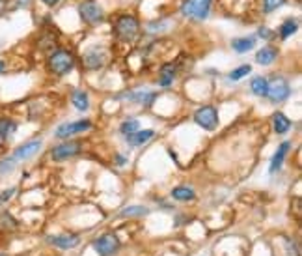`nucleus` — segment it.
Listing matches in <instances>:
<instances>
[{
    "label": "nucleus",
    "instance_id": "29",
    "mask_svg": "<svg viewBox=\"0 0 302 256\" xmlns=\"http://www.w3.org/2000/svg\"><path fill=\"white\" fill-rule=\"evenodd\" d=\"M168 22L166 21H153L147 22V32L149 34H159V32H166Z\"/></svg>",
    "mask_w": 302,
    "mask_h": 256
},
{
    "label": "nucleus",
    "instance_id": "7",
    "mask_svg": "<svg viewBox=\"0 0 302 256\" xmlns=\"http://www.w3.org/2000/svg\"><path fill=\"white\" fill-rule=\"evenodd\" d=\"M43 146V141L41 138H32V141H27L19 144V146L13 150L11 153V159L15 161V163H21V161H28V159H32L36 153L41 150Z\"/></svg>",
    "mask_w": 302,
    "mask_h": 256
},
{
    "label": "nucleus",
    "instance_id": "31",
    "mask_svg": "<svg viewBox=\"0 0 302 256\" xmlns=\"http://www.w3.org/2000/svg\"><path fill=\"white\" fill-rule=\"evenodd\" d=\"M284 4H286V0H263V11L265 13H270V11L278 10Z\"/></svg>",
    "mask_w": 302,
    "mask_h": 256
},
{
    "label": "nucleus",
    "instance_id": "13",
    "mask_svg": "<svg viewBox=\"0 0 302 256\" xmlns=\"http://www.w3.org/2000/svg\"><path fill=\"white\" fill-rule=\"evenodd\" d=\"M278 55H280L278 47L267 45V47H261V49L256 53V62H258L259 65H270L278 58Z\"/></svg>",
    "mask_w": 302,
    "mask_h": 256
},
{
    "label": "nucleus",
    "instance_id": "2",
    "mask_svg": "<svg viewBox=\"0 0 302 256\" xmlns=\"http://www.w3.org/2000/svg\"><path fill=\"white\" fill-rule=\"evenodd\" d=\"M77 64V58L71 51L65 49H56L54 53H51V56L47 58V69L51 75L54 77H64L67 75Z\"/></svg>",
    "mask_w": 302,
    "mask_h": 256
},
{
    "label": "nucleus",
    "instance_id": "24",
    "mask_svg": "<svg viewBox=\"0 0 302 256\" xmlns=\"http://www.w3.org/2000/svg\"><path fill=\"white\" fill-rule=\"evenodd\" d=\"M172 198L178 202H189V200H194L196 193H194V189H190V187H187V185H179L172 189Z\"/></svg>",
    "mask_w": 302,
    "mask_h": 256
},
{
    "label": "nucleus",
    "instance_id": "8",
    "mask_svg": "<svg viewBox=\"0 0 302 256\" xmlns=\"http://www.w3.org/2000/svg\"><path fill=\"white\" fill-rule=\"evenodd\" d=\"M81 150H82V144L79 141H67L58 144V146H54L51 150V157H53V161H58L60 163V161H65V159L79 155Z\"/></svg>",
    "mask_w": 302,
    "mask_h": 256
},
{
    "label": "nucleus",
    "instance_id": "4",
    "mask_svg": "<svg viewBox=\"0 0 302 256\" xmlns=\"http://www.w3.org/2000/svg\"><path fill=\"white\" fill-rule=\"evenodd\" d=\"M79 15L82 22H86L90 27H97L105 21V10L97 0H82L79 4Z\"/></svg>",
    "mask_w": 302,
    "mask_h": 256
},
{
    "label": "nucleus",
    "instance_id": "10",
    "mask_svg": "<svg viewBox=\"0 0 302 256\" xmlns=\"http://www.w3.org/2000/svg\"><path fill=\"white\" fill-rule=\"evenodd\" d=\"M92 129V122L90 120H77V122H69V124H62L54 129V136L56 138H69L73 135H79V133H84V131Z\"/></svg>",
    "mask_w": 302,
    "mask_h": 256
},
{
    "label": "nucleus",
    "instance_id": "32",
    "mask_svg": "<svg viewBox=\"0 0 302 256\" xmlns=\"http://www.w3.org/2000/svg\"><path fill=\"white\" fill-rule=\"evenodd\" d=\"M258 36L261 39H274L278 34L272 30V28H269V27H259L258 28Z\"/></svg>",
    "mask_w": 302,
    "mask_h": 256
},
{
    "label": "nucleus",
    "instance_id": "21",
    "mask_svg": "<svg viewBox=\"0 0 302 256\" xmlns=\"http://www.w3.org/2000/svg\"><path fill=\"white\" fill-rule=\"evenodd\" d=\"M250 90H252L254 96H258V98H267V90H269V81H267V77H254L252 81H250Z\"/></svg>",
    "mask_w": 302,
    "mask_h": 256
},
{
    "label": "nucleus",
    "instance_id": "6",
    "mask_svg": "<svg viewBox=\"0 0 302 256\" xmlns=\"http://www.w3.org/2000/svg\"><path fill=\"white\" fill-rule=\"evenodd\" d=\"M194 122L202 129L205 131H215L218 127V110L213 105H205L194 112Z\"/></svg>",
    "mask_w": 302,
    "mask_h": 256
},
{
    "label": "nucleus",
    "instance_id": "11",
    "mask_svg": "<svg viewBox=\"0 0 302 256\" xmlns=\"http://www.w3.org/2000/svg\"><path fill=\"white\" fill-rule=\"evenodd\" d=\"M108 56L105 53V49L101 47H92V49H88L82 56V65L86 67V69H99L103 65L107 64Z\"/></svg>",
    "mask_w": 302,
    "mask_h": 256
},
{
    "label": "nucleus",
    "instance_id": "5",
    "mask_svg": "<svg viewBox=\"0 0 302 256\" xmlns=\"http://www.w3.org/2000/svg\"><path fill=\"white\" fill-rule=\"evenodd\" d=\"M269 81V90H267V98L272 101L274 105L284 103L289 96H291V84L287 82V79L280 75H272Z\"/></svg>",
    "mask_w": 302,
    "mask_h": 256
},
{
    "label": "nucleus",
    "instance_id": "34",
    "mask_svg": "<svg viewBox=\"0 0 302 256\" xmlns=\"http://www.w3.org/2000/svg\"><path fill=\"white\" fill-rule=\"evenodd\" d=\"M41 2H43L45 6H49V8H54V6L58 4L60 0H41Z\"/></svg>",
    "mask_w": 302,
    "mask_h": 256
},
{
    "label": "nucleus",
    "instance_id": "12",
    "mask_svg": "<svg viewBox=\"0 0 302 256\" xmlns=\"http://www.w3.org/2000/svg\"><path fill=\"white\" fill-rule=\"evenodd\" d=\"M49 241L58 249H75L81 245V238L75 234H60V236H51Z\"/></svg>",
    "mask_w": 302,
    "mask_h": 256
},
{
    "label": "nucleus",
    "instance_id": "26",
    "mask_svg": "<svg viewBox=\"0 0 302 256\" xmlns=\"http://www.w3.org/2000/svg\"><path fill=\"white\" fill-rule=\"evenodd\" d=\"M147 213H149V210L144 206H127V207H123L121 217H144Z\"/></svg>",
    "mask_w": 302,
    "mask_h": 256
},
{
    "label": "nucleus",
    "instance_id": "14",
    "mask_svg": "<svg viewBox=\"0 0 302 256\" xmlns=\"http://www.w3.org/2000/svg\"><path fill=\"white\" fill-rule=\"evenodd\" d=\"M289 150H291V142H287V141L282 142L280 148L276 150L272 161H270V169H269L270 174H274L276 170L282 169V165H284V159H286V155H287V152H289Z\"/></svg>",
    "mask_w": 302,
    "mask_h": 256
},
{
    "label": "nucleus",
    "instance_id": "22",
    "mask_svg": "<svg viewBox=\"0 0 302 256\" xmlns=\"http://www.w3.org/2000/svg\"><path fill=\"white\" fill-rule=\"evenodd\" d=\"M297 30H298V21L295 19V17H289V19H286V21L282 22L276 34L280 36V39H287V38H291Z\"/></svg>",
    "mask_w": 302,
    "mask_h": 256
},
{
    "label": "nucleus",
    "instance_id": "20",
    "mask_svg": "<svg viewBox=\"0 0 302 256\" xmlns=\"http://www.w3.org/2000/svg\"><path fill=\"white\" fill-rule=\"evenodd\" d=\"M19 124L15 120H11V118H0V141L2 142H8L13 136V133L17 131Z\"/></svg>",
    "mask_w": 302,
    "mask_h": 256
},
{
    "label": "nucleus",
    "instance_id": "3",
    "mask_svg": "<svg viewBox=\"0 0 302 256\" xmlns=\"http://www.w3.org/2000/svg\"><path fill=\"white\" fill-rule=\"evenodd\" d=\"M213 0H183L181 2V15L192 21H205L211 13Z\"/></svg>",
    "mask_w": 302,
    "mask_h": 256
},
{
    "label": "nucleus",
    "instance_id": "28",
    "mask_svg": "<svg viewBox=\"0 0 302 256\" xmlns=\"http://www.w3.org/2000/svg\"><path fill=\"white\" fill-rule=\"evenodd\" d=\"M15 161L11 159V155H8V157L0 159V176L4 174H10V172H13L15 170Z\"/></svg>",
    "mask_w": 302,
    "mask_h": 256
},
{
    "label": "nucleus",
    "instance_id": "23",
    "mask_svg": "<svg viewBox=\"0 0 302 256\" xmlns=\"http://www.w3.org/2000/svg\"><path fill=\"white\" fill-rule=\"evenodd\" d=\"M71 101L77 107V110H81V112L90 109V98H88V92H84V90H73Z\"/></svg>",
    "mask_w": 302,
    "mask_h": 256
},
{
    "label": "nucleus",
    "instance_id": "33",
    "mask_svg": "<svg viewBox=\"0 0 302 256\" xmlns=\"http://www.w3.org/2000/svg\"><path fill=\"white\" fill-rule=\"evenodd\" d=\"M15 187H10V189H6V191H2L0 193V206H2V204H6V202H10L11 200V196L15 195Z\"/></svg>",
    "mask_w": 302,
    "mask_h": 256
},
{
    "label": "nucleus",
    "instance_id": "9",
    "mask_svg": "<svg viewBox=\"0 0 302 256\" xmlns=\"http://www.w3.org/2000/svg\"><path fill=\"white\" fill-rule=\"evenodd\" d=\"M119 247L121 243H119L118 236L114 234H103L101 238L93 241V249L99 256H114L119 251Z\"/></svg>",
    "mask_w": 302,
    "mask_h": 256
},
{
    "label": "nucleus",
    "instance_id": "17",
    "mask_svg": "<svg viewBox=\"0 0 302 256\" xmlns=\"http://www.w3.org/2000/svg\"><path fill=\"white\" fill-rule=\"evenodd\" d=\"M153 136H155V131L144 129V131H136V133H133V135H127L125 136V142H127L129 146H142V144L149 142Z\"/></svg>",
    "mask_w": 302,
    "mask_h": 256
},
{
    "label": "nucleus",
    "instance_id": "36",
    "mask_svg": "<svg viewBox=\"0 0 302 256\" xmlns=\"http://www.w3.org/2000/svg\"><path fill=\"white\" fill-rule=\"evenodd\" d=\"M0 256H6V254H2V252H0Z\"/></svg>",
    "mask_w": 302,
    "mask_h": 256
},
{
    "label": "nucleus",
    "instance_id": "18",
    "mask_svg": "<svg viewBox=\"0 0 302 256\" xmlns=\"http://www.w3.org/2000/svg\"><path fill=\"white\" fill-rule=\"evenodd\" d=\"M175 75H178V67H175V64L173 62H170V64H162L161 65V79H159V86H170L173 82V79H175Z\"/></svg>",
    "mask_w": 302,
    "mask_h": 256
},
{
    "label": "nucleus",
    "instance_id": "19",
    "mask_svg": "<svg viewBox=\"0 0 302 256\" xmlns=\"http://www.w3.org/2000/svg\"><path fill=\"white\" fill-rule=\"evenodd\" d=\"M272 127H274V131L278 135H286L287 131L291 129V120H289L284 112L278 110V112L272 114Z\"/></svg>",
    "mask_w": 302,
    "mask_h": 256
},
{
    "label": "nucleus",
    "instance_id": "27",
    "mask_svg": "<svg viewBox=\"0 0 302 256\" xmlns=\"http://www.w3.org/2000/svg\"><path fill=\"white\" fill-rule=\"evenodd\" d=\"M138 126H140V122L136 120V118H129V120H125L123 124L119 126V131H121V133L127 136V135H133V133H136V131H138Z\"/></svg>",
    "mask_w": 302,
    "mask_h": 256
},
{
    "label": "nucleus",
    "instance_id": "30",
    "mask_svg": "<svg viewBox=\"0 0 302 256\" xmlns=\"http://www.w3.org/2000/svg\"><path fill=\"white\" fill-rule=\"evenodd\" d=\"M0 226H2V228H11V230H13L17 226V223H15V219L11 217L10 213L4 212L2 215H0Z\"/></svg>",
    "mask_w": 302,
    "mask_h": 256
},
{
    "label": "nucleus",
    "instance_id": "15",
    "mask_svg": "<svg viewBox=\"0 0 302 256\" xmlns=\"http://www.w3.org/2000/svg\"><path fill=\"white\" fill-rule=\"evenodd\" d=\"M125 99H129V101H133V103H138L142 105V107H146V109H149L151 105H153V101L157 99V94L155 92H133V94H127V96H123Z\"/></svg>",
    "mask_w": 302,
    "mask_h": 256
},
{
    "label": "nucleus",
    "instance_id": "25",
    "mask_svg": "<svg viewBox=\"0 0 302 256\" xmlns=\"http://www.w3.org/2000/svg\"><path fill=\"white\" fill-rule=\"evenodd\" d=\"M250 73H252V65L243 64V65H239V67H235L233 71H230V81L237 82V81H241V79H244V77H248Z\"/></svg>",
    "mask_w": 302,
    "mask_h": 256
},
{
    "label": "nucleus",
    "instance_id": "35",
    "mask_svg": "<svg viewBox=\"0 0 302 256\" xmlns=\"http://www.w3.org/2000/svg\"><path fill=\"white\" fill-rule=\"evenodd\" d=\"M4 71H6V62L0 60V73H4Z\"/></svg>",
    "mask_w": 302,
    "mask_h": 256
},
{
    "label": "nucleus",
    "instance_id": "16",
    "mask_svg": "<svg viewBox=\"0 0 302 256\" xmlns=\"http://www.w3.org/2000/svg\"><path fill=\"white\" fill-rule=\"evenodd\" d=\"M232 49L239 55H244L256 47V38L254 36H243V38H233L232 39Z\"/></svg>",
    "mask_w": 302,
    "mask_h": 256
},
{
    "label": "nucleus",
    "instance_id": "1",
    "mask_svg": "<svg viewBox=\"0 0 302 256\" xmlns=\"http://www.w3.org/2000/svg\"><path fill=\"white\" fill-rule=\"evenodd\" d=\"M140 30H142L140 21L133 13H123V15H118L114 19L112 32L119 43H125V45L135 43L136 39L140 38L142 34Z\"/></svg>",
    "mask_w": 302,
    "mask_h": 256
}]
</instances>
